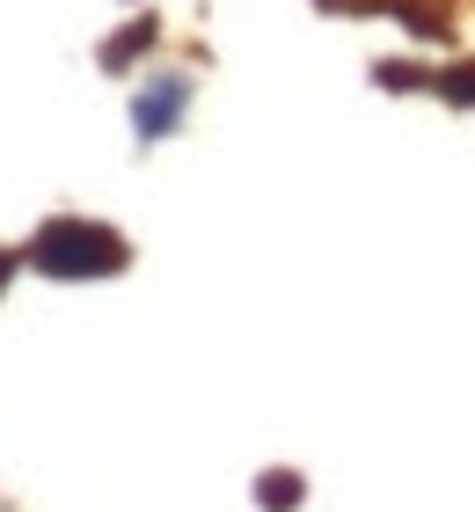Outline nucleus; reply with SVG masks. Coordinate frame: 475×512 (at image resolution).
<instances>
[{
    "mask_svg": "<svg viewBox=\"0 0 475 512\" xmlns=\"http://www.w3.org/2000/svg\"><path fill=\"white\" fill-rule=\"evenodd\" d=\"M30 264L44 278H117L132 256H125V235H110L103 220H44L30 242Z\"/></svg>",
    "mask_w": 475,
    "mask_h": 512,
    "instance_id": "f257e3e1",
    "label": "nucleus"
},
{
    "mask_svg": "<svg viewBox=\"0 0 475 512\" xmlns=\"http://www.w3.org/2000/svg\"><path fill=\"white\" fill-rule=\"evenodd\" d=\"M183 103H190V81H183V74L147 81V88L132 96V132H139V139H169L176 118H183Z\"/></svg>",
    "mask_w": 475,
    "mask_h": 512,
    "instance_id": "f03ea898",
    "label": "nucleus"
},
{
    "mask_svg": "<svg viewBox=\"0 0 475 512\" xmlns=\"http://www.w3.org/2000/svg\"><path fill=\"white\" fill-rule=\"evenodd\" d=\"M256 505H264V512H293L300 505V476L293 469H264V476H256Z\"/></svg>",
    "mask_w": 475,
    "mask_h": 512,
    "instance_id": "7ed1b4c3",
    "label": "nucleus"
},
{
    "mask_svg": "<svg viewBox=\"0 0 475 512\" xmlns=\"http://www.w3.org/2000/svg\"><path fill=\"white\" fill-rule=\"evenodd\" d=\"M147 44H154V22H132L125 37H110V44H103V66H125V59L147 52Z\"/></svg>",
    "mask_w": 475,
    "mask_h": 512,
    "instance_id": "20e7f679",
    "label": "nucleus"
},
{
    "mask_svg": "<svg viewBox=\"0 0 475 512\" xmlns=\"http://www.w3.org/2000/svg\"><path fill=\"white\" fill-rule=\"evenodd\" d=\"M432 88L446 103H475V66H446V74H432Z\"/></svg>",
    "mask_w": 475,
    "mask_h": 512,
    "instance_id": "39448f33",
    "label": "nucleus"
},
{
    "mask_svg": "<svg viewBox=\"0 0 475 512\" xmlns=\"http://www.w3.org/2000/svg\"><path fill=\"white\" fill-rule=\"evenodd\" d=\"M402 30H410V37H424V44H432V37L446 30V22H432V15H417V8H402Z\"/></svg>",
    "mask_w": 475,
    "mask_h": 512,
    "instance_id": "423d86ee",
    "label": "nucleus"
},
{
    "mask_svg": "<svg viewBox=\"0 0 475 512\" xmlns=\"http://www.w3.org/2000/svg\"><path fill=\"white\" fill-rule=\"evenodd\" d=\"M8 278H15V256H8V249H0V293H8Z\"/></svg>",
    "mask_w": 475,
    "mask_h": 512,
    "instance_id": "0eeeda50",
    "label": "nucleus"
}]
</instances>
